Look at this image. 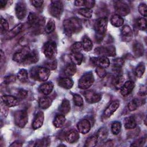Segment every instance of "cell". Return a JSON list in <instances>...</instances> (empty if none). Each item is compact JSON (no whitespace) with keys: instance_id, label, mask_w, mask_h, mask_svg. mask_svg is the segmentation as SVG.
I'll use <instances>...</instances> for the list:
<instances>
[{"instance_id":"52","label":"cell","mask_w":147,"mask_h":147,"mask_svg":"<svg viewBox=\"0 0 147 147\" xmlns=\"http://www.w3.org/2000/svg\"><path fill=\"white\" fill-rule=\"evenodd\" d=\"M4 78H5L4 81L5 84H10V83H14L16 80V77L14 75H12L5 76Z\"/></svg>"},{"instance_id":"42","label":"cell","mask_w":147,"mask_h":147,"mask_svg":"<svg viewBox=\"0 0 147 147\" xmlns=\"http://www.w3.org/2000/svg\"><path fill=\"white\" fill-rule=\"evenodd\" d=\"M136 25L138 29L145 30L146 29V20L144 18H139L136 21Z\"/></svg>"},{"instance_id":"56","label":"cell","mask_w":147,"mask_h":147,"mask_svg":"<svg viewBox=\"0 0 147 147\" xmlns=\"http://www.w3.org/2000/svg\"><path fill=\"white\" fill-rule=\"evenodd\" d=\"M31 2H32V5L34 7H40L43 4L44 1H41V0H37V1H32Z\"/></svg>"},{"instance_id":"33","label":"cell","mask_w":147,"mask_h":147,"mask_svg":"<svg viewBox=\"0 0 147 147\" xmlns=\"http://www.w3.org/2000/svg\"><path fill=\"white\" fill-rule=\"evenodd\" d=\"M76 72V65L74 63H70L68 64L64 69V74L68 77L72 76Z\"/></svg>"},{"instance_id":"10","label":"cell","mask_w":147,"mask_h":147,"mask_svg":"<svg viewBox=\"0 0 147 147\" xmlns=\"http://www.w3.org/2000/svg\"><path fill=\"white\" fill-rule=\"evenodd\" d=\"M116 14L122 17L127 15L130 13V7L125 3L122 1H116L114 4Z\"/></svg>"},{"instance_id":"39","label":"cell","mask_w":147,"mask_h":147,"mask_svg":"<svg viewBox=\"0 0 147 147\" xmlns=\"http://www.w3.org/2000/svg\"><path fill=\"white\" fill-rule=\"evenodd\" d=\"M51 143V140L49 138H43L42 139L37 140L35 144L34 145V146H49Z\"/></svg>"},{"instance_id":"54","label":"cell","mask_w":147,"mask_h":147,"mask_svg":"<svg viewBox=\"0 0 147 147\" xmlns=\"http://www.w3.org/2000/svg\"><path fill=\"white\" fill-rule=\"evenodd\" d=\"M95 1L94 0H86L84 1V6L86 8L91 9L95 5Z\"/></svg>"},{"instance_id":"24","label":"cell","mask_w":147,"mask_h":147,"mask_svg":"<svg viewBox=\"0 0 147 147\" xmlns=\"http://www.w3.org/2000/svg\"><path fill=\"white\" fill-rule=\"evenodd\" d=\"M145 103V100L140 98H135L132 99L128 103V109L130 111H134L138 107L141 106Z\"/></svg>"},{"instance_id":"30","label":"cell","mask_w":147,"mask_h":147,"mask_svg":"<svg viewBox=\"0 0 147 147\" xmlns=\"http://www.w3.org/2000/svg\"><path fill=\"white\" fill-rule=\"evenodd\" d=\"M38 104L41 109H48L52 104V99L48 96H43L39 99Z\"/></svg>"},{"instance_id":"62","label":"cell","mask_w":147,"mask_h":147,"mask_svg":"<svg viewBox=\"0 0 147 147\" xmlns=\"http://www.w3.org/2000/svg\"><path fill=\"white\" fill-rule=\"evenodd\" d=\"M113 145V142L112 141H107L104 145L103 146H111Z\"/></svg>"},{"instance_id":"48","label":"cell","mask_w":147,"mask_h":147,"mask_svg":"<svg viewBox=\"0 0 147 147\" xmlns=\"http://www.w3.org/2000/svg\"><path fill=\"white\" fill-rule=\"evenodd\" d=\"M49 61H47L45 64L46 68L50 69H55L57 67V62L55 59H49Z\"/></svg>"},{"instance_id":"44","label":"cell","mask_w":147,"mask_h":147,"mask_svg":"<svg viewBox=\"0 0 147 147\" xmlns=\"http://www.w3.org/2000/svg\"><path fill=\"white\" fill-rule=\"evenodd\" d=\"M78 13L82 16L86 18H91L92 15V10L87 8L80 9L78 10Z\"/></svg>"},{"instance_id":"32","label":"cell","mask_w":147,"mask_h":147,"mask_svg":"<svg viewBox=\"0 0 147 147\" xmlns=\"http://www.w3.org/2000/svg\"><path fill=\"white\" fill-rule=\"evenodd\" d=\"M122 36L124 38L125 40L129 41L132 36V30L130 27L128 25H125L122 29Z\"/></svg>"},{"instance_id":"8","label":"cell","mask_w":147,"mask_h":147,"mask_svg":"<svg viewBox=\"0 0 147 147\" xmlns=\"http://www.w3.org/2000/svg\"><path fill=\"white\" fill-rule=\"evenodd\" d=\"M31 50L28 46L24 47L21 49L16 52L13 57V60L19 63H24L29 55Z\"/></svg>"},{"instance_id":"5","label":"cell","mask_w":147,"mask_h":147,"mask_svg":"<svg viewBox=\"0 0 147 147\" xmlns=\"http://www.w3.org/2000/svg\"><path fill=\"white\" fill-rule=\"evenodd\" d=\"M42 50L43 53L47 58L48 59H55L57 53V49L56 44L55 42H47L44 45Z\"/></svg>"},{"instance_id":"38","label":"cell","mask_w":147,"mask_h":147,"mask_svg":"<svg viewBox=\"0 0 147 147\" xmlns=\"http://www.w3.org/2000/svg\"><path fill=\"white\" fill-rule=\"evenodd\" d=\"M98 142V138L96 136H92L89 137L85 142L84 146L85 147H94L96 145Z\"/></svg>"},{"instance_id":"55","label":"cell","mask_w":147,"mask_h":147,"mask_svg":"<svg viewBox=\"0 0 147 147\" xmlns=\"http://www.w3.org/2000/svg\"><path fill=\"white\" fill-rule=\"evenodd\" d=\"M123 81V78L121 76H117L114 81V85L117 87H119V86L121 87V85L122 84V83Z\"/></svg>"},{"instance_id":"12","label":"cell","mask_w":147,"mask_h":147,"mask_svg":"<svg viewBox=\"0 0 147 147\" xmlns=\"http://www.w3.org/2000/svg\"><path fill=\"white\" fill-rule=\"evenodd\" d=\"M83 95L87 102L90 103H94L99 102L101 99V95L92 90H88L83 92Z\"/></svg>"},{"instance_id":"29","label":"cell","mask_w":147,"mask_h":147,"mask_svg":"<svg viewBox=\"0 0 147 147\" xmlns=\"http://www.w3.org/2000/svg\"><path fill=\"white\" fill-rule=\"evenodd\" d=\"M70 59L72 63L75 65H80L83 60V55L80 52L72 53L70 55Z\"/></svg>"},{"instance_id":"51","label":"cell","mask_w":147,"mask_h":147,"mask_svg":"<svg viewBox=\"0 0 147 147\" xmlns=\"http://www.w3.org/2000/svg\"><path fill=\"white\" fill-rule=\"evenodd\" d=\"M145 138H141L136 141H135L134 142H133L131 144V146H142L145 143Z\"/></svg>"},{"instance_id":"13","label":"cell","mask_w":147,"mask_h":147,"mask_svg":"<svg viewBox=\"0 0 147 147\" xmlns=\"http://www.w3.org/2000/svg\"><path fill=\"white\" fill-rule=\"evenodd\" d=\"M28 23L32 25H43L44 24V20L42 18H39L37 15L34 13H30L28 17Z\"/></svg>"},{"instance_id":"40","label":"cell","mask_w":147,"mask_h":147,"mask_svg":"<svg viewBox=\"0 0 147 147\" xmlns=\"http://www.w3.org/2000/svg\"><path fill=\"white\" fill-rule=\"evenodd\" d=\"M56 25L54 20L51 19L49 20V21L47 22L46 26L45 28V31L47 33L49 34L53 32L55 29Z\"/></svg>"},{"instance_id":"53","label":"cell","mask_w":147,"mask_h":147,"mask_svg":"<svg viewBox=\"0 0 147 147\" xmlns=\"http://www.w3.org/2000/svg\"><path fill=\"white\" fill-rule=\"evenodd\" d=\"M7 107H8L2 100L1 102V114L4 116H6L7 114Z\"/></svg>"},{"instance_id":"60","label":"cell","mask_w":147,"mask_h":147,"mask_svg":"<svg viewBox=\"0 0 147 147\" xmlns=\"http://www.w3.org/2000/svg\"><path fill=\"white\" fill-rule=\"evenodd\" d=\"M75 5L76 6H81L84 5V1L82 0H77L75 1Z\"/></svg>"},{"instance_id":"34","label":"cell","mask_w":147,"mask_h":147,"mask_svg":"<svg viewBox=\"0 0 147 147\" xmlns=\"http://www.w3.org/2000/svg\"><path fill=\"white\" fill-rule=\"evenodd\" d=\"M111 24L116 27H119L121 26L124 22V20L122 18V17L117 15V14H114L111 18L110 20Z\"/></svg>"},{"instance_id":"6","label":"cell","mask_w":147,"mask_h":147,"mask_svg":"<svg viewBox=\"0 0 147 147\" xmlns=\"http://www.w3.org/2000/svg\"><path fill=\"white\" fill-rule=\"evenodd\" d=\"M94 82V76L91 72L84 74L78 81V87L82 90H86L90 87Z\"/></svg>"},{"instance_id":"36","label":"cell","mask_w":147,"mask_h":147,"mask_svg":"<svg viewBox=\"0 0 147 147\" xmlns=\"http://www.w3.org/2000/svg\"><path fill=\"white\" fill-rule=\"evenodd\" d=\"M17 78L22 83H26L28 80V74L25 69H20L17 74Z\"/></svg>"},{"instance_id":"43","label":"cell","mask_w":147,"mask_h":147,"mask_svg":"<svg viewBox=\"0 0 147 147\" xmlns=\"http://www.w3.org/2000/svg\"><path fill=\"white\" fill-rule=\"evenodd\" d=\"M145 71V66L144 64H141L137 66L135 69V75L137 78H141Z\"/></svg>"},{"instance_id":"7","label":"cell","mask_w":147,"mask_h":147,"mask_svg":"<svg viewBox=\"0 0 147 147\" xmlns=\"http://www.w3.org/2000/svg\"><path fill=\"white\" fill-rule=\"evenodd\" d=\"M14 118L15 124L21 128L24 127L28 122V115L25 110H18L16 111Z\"/></svg>"},{"instance_id":"16","label":"cell","mask_w":147,"mask_h":147,"mask_svg":"<svg viewBox=\"0 0 147 147\" xmlns=\"http://www.w3.org/2000/svg\"><path fill=\"white\" fill-rule=\"evenodd\" d=\"M119 102L118 100H114L107 107L105 110L103 114L106 117H110L119 107Z\"/></svg>"},{"instance_id":"14","label":"cell","mask_w":147,"mask_h":147,"mask_svg":"<svg viewBox=\"0 0 147 147\" xmlns=\"http://www.w3.org/2000/svg\"><path fill=\"white\" fill-rule=\"evenodd\" d=\"M78 131L82 134L87 133L91 129V123L87 119H82L77 124Z\"/></svg>"},{"instance_id":"9","label":"cell","mask_w":147,"mask_h":147,"mask_svg":"<svg viewBox=\"0 0 147 147\" xmlns=\"http://www.w3.org/2000/svg\"><path fill=\"white\" fill-rule=\"evenodd\" d=\"M95 53L101 56H114L116 54L115 48L114 46L99 47L95 48Z\"/></svg>"},{"instance_id":"11","label":"cell","mask_w":147,"mask_h":147,"mask_svg":"<svg viewBox=\"0 0 147 147\" xmlns=\"http://www.w3.org/2000/svg\"><path fill=\"white\" fill-rule=\"evenodd\" d=\"M26 5L23 1H20L17 3L15 7L16 15L18 20H23L26 15Z\"/></svg>"},{"instance_id":"21","label":"cell","mask_w":147,"mask_h":147,"mask_svg":"<svg viewBox=\"0 0 147 147\" xmlns=\"http://www.w3.org/2000/svg\"><path fill=\"white\" fill-rule=\"evenodd\" d=\"M58 85L65 89H70L74 85V81L69 78H60L57 80Z\"/></svg>"},{"instance_id":"57","label":"cell","mask_w":147,"mask_h":147,"mask_svg":"<svg viewBox=\"0 0 147 147\" xmlns=\"http://www.w3.org/2000/svg\"><path fill=\"white\" fill-rule=\"evenodd\" d=\"M18 95L19 98H25L27 96V95H28V92L24 90L21 89V90H20L19 91Z\"/></svg>"},{"instance_id":"61","label":"cell","mask_w":147,"mask_h":147,"mask_svg":"<svg viewBox=\"0 0 147 147\" xmlns=\"http://www.w3.org/2000/svg\"><path fill=\"white\" fill-rule=\"evenodd\" d=\"M7 2V1H6V0H0V7H1V8L4 7L6 6Z\"/></svg>"},{"instance_id":"23","label":"cell","mask_w":147,"mask_h":147,"mask_svg":"<svg viewBox=\"0 0 147 147\" xmlns=\"http://www.w3.org/2000/svg\"><path fill=\"white\" fill-rule=\"evenodd\" d=\"M39 59V55L38 52L36 50L31 51L26 60L23 64H32L37 63Z\"/></svg>"},{"instance_id":"15","label":"cell","mask_w":147,"mask_h":147,"mask_svg":"<svg viewBox=\"0 0 147 147\" xmlns=\"http://www.w3.org/2000/svg\"><path fill=\"white\" fill-rule=\"evenodd\" d=\"M92 61L97 65L103 68L108 67L110 65V61L107 57L100 56L99 57H94L91 59Z\"/></svg>"},{"instance_id":"28","label":"cell","mask_w":147,"mask_h":147,"mask_svg":"<svg viewBox=\"0 0 147 147\" xmlns=\"http://www.w3.org/2000/svg\"><path fill=\"white\" fill-rule=\"evenodd\" d=\"M124 126L126 129H134L137 126V123L134 117L129 116L126 118L124 121Z\"/></svg>"},{"instance_id":"17","label":"cell","mask_w":147,"mask_h":147,"mask_svg":"<svg viewBox=\"0 0 147 147\" xmlns=\"http://www.w3.org/2000/svg\"><path fill=\"white\" fill-rule=\"evenodd\" d=\"M44 120V115L42 111H39L36 115L33 122L32 123V127L33 129H38L41 127L43 124Z\"/></svg>"},{"instance_id":"47","label":"cell","mask_w":147,"mask_h":147,"mask_svg":"<svg viewBox=\"0 0 147 147\" xmlns=\"http://www.w3.org/2000/svg\"><path fill=\"white\" fill-rule=\"evenodd\" d=\"M74 103L77 106H82L83 105V99L82 97L78 94H74L73 96Z\"/></svg>"},{"instance_id":"50","label":"cell","mask_w":147,"mask_h":147,"mask_svg":"<svg viewBox=\"0 0 147 147\" xmlns=\"http://www.w3.org/2000/svg\"><path fill=\"white\" fill-rule=\"evenodd\" d=\"M95 72L97 74V75H98V76L100 78H104L106 75V71L105 68H102L100 67H97L96 68Z\"/></svg>"},{"instance_id":"27","label":"cell","mask_w":147,"mask_h":147,"mask_svg":"<svg viewBox=\"0 0 147 147\" xmlns=\"http://www.w3.org/2000/svg\"><path fill=\"white\" fill-rule=\"evenodd\" d=\"M70 109H71V106H70L69 101L66 99H64L62 101L60 106H59V110L61 114L65 115L69 112Z\"/></svg>"},{"instance_id":"19","label":"cell","mask_w":147,"mask_h":147,"mask_svg":"<svg viewBox=\"0 0 147 147\" xmlns=\"http://www.w3.org/2000/svg\"><path fill=\"white\" fill-rule=\"evenodd\" d=\"M2 100L8 107H14L18 104V100L12 95H6L2 96Z\"/></svg>"},{"instance_id":"18","label":"cell","mask_w":147,"mask_h":147,"mask_svg":"<svg viewBox=\"0 0 147 147\" xmlns=\"http://www.w3.org/2000/svg\"><path fill=\"white\" fill-rule=\"evenodd\" d=\"M134 87V84L132 81H127L121 87V94L124 96H127L131 92Z\"/></svg>"},{"instance_id":"49","label":"cell","mask_w":147,"mask_h":147,"mask_svg":"<svg viewBox=\"0 0 147 147\" xmlns=\"http://www.w3.org/2000/svg\"><path fill=\"white\" fill-rule=\"evenodd\" d=\"M147 6L145 3H141L138 6V11L144 17H146L147 16Z\"/></svg>"},{"instance_id":"3","label":"cell","mask_w":147,"mask_h":147,"mask_svg":"<svg viewBox=\"0 0 147 147\" xmlns=\"http://www.w3.org/2000/svg\"><path fill=\"white\" fill-rule=\"evenodd\" d=\"M48 11L53 17L60 19L63 12V3L60 1H53L48 6Z\"/></svg>"},{"instance_id":"4","label":"cell","mask_w":147,"mask_h":147,"mask_svg":"<svg viewBox=\"0 0 147 147\" xmlns=\"http://www.w3.org/2000/svg\"><path fill=\"white\" fill-rule=\"evenodd\" d=\"M107 22L108 20L107 17H102L96 22L95 29L96 33L97 40H99V41L102 40L107 30Z\"/></svg>"},{"instance_id":"25","label":"cell","mask_w":147,"mask_h":147,"mask_svg":"<svg viewBox=\"0 0 147 147\" xmlns=\"http://www.w3.org/2000/svg\"><path fill=\"white\" fill-rule=\"evenodd\" d=\"M53 89V84L52 82H47L42 84L40 87V91L45 95H48L51 93Z\"/></svg>"},{"instance_id":"45","label":"cell","mask_w":147,"mask_h":147,"mask_svg":"<svg viewBox=\"0 0 147 147\" xmlns=\"http://www.w3.org/2000/svg\"><path fill=\"white\" fill-rule=\"evenodd\" d=\"M9 24L7 21L1 17V32L2 33L6 34L9 31Z\"/></svg>"},{"instance_id":"37","label":"cell","mask_w":147,"mask_h":147,"mask_svg":"<svg viewBox=\"0 0 147 147\" xmlns=\"http://www.w3.org/2000/svg\"><path fill=\"white\" fill-rule=\"evenodd\" d=\"M109 134L108 130L105 127H100L96 133V137L98 138V140H103L105 138H107Z\"/></svg>"},{"instance_id":"58","label":"cell","mask_w":147,"mask_h":147,"mask_svg":"<svg viewBox=\"0 0 147 147\" xmlns=\"http://www.w3.org/2000/svg\"><path fill=\"white\" fill-rule=\"evenodd\" d=\"M115 65L118 67H121L124 64V61L121 59H117L114 61Z\"/></svg>"},{"instance_id":"26","label":"cell","mask_w":147,"mask_h":147,"mask_svg":"<svg viewBox=\"0 0 147 147\" xmlns=\"http://www.w3.org/2000/svg\"><path fill=\"white\" fill-rule=\"evenodd\" d=\"M133 51L136 56H142L144 53V48L143 45L139 42H135L133 46Z\"/></svg>"},{"instance_id":"41","label":"cell","mask_w":147,"mask_h":147,"mask_svg":"<svg viewBox=\"0 0 147 147\" xmlns=\"http://www.w3.org/2000/svg\"><path fill=\"white\" fill-rule=\"evenodd\" d=\"M111 131L114 134H115V135L118 134V133H119V132L121 131V122H118V121L113 122L111 125Z\"/></svg>"},{"instance_id":"1","label":"cell","mask_w":147,"mask_h":147,"mask_svg":"<svg viewBox=\"0 0 147 147\" xmlns=\"http://www.w3.org/2000/svg\"><path fill=\"white\" fill-rule=\"evenodd\" d=\"M63 27L65 33L70 36L73 34L79 33L82 29V24L80 20L72 17L63 21Z\"/></svg>"},{"instance_id":"20","label":"cell","mask_w":147,"mask_h":147,"mask_svg":"<svg viewBox=\"0 0 147 147\" xmlns=\"http://www.w3.org/2000/svg\"><path fill=\"white\" fill-rule=\"evenodd\" d=\"M79 132L75 129H72L68 131L65 136L66 141L70 144L76 142L79 140Z\"/></svg>"},{"instance_id":"2","label":"cell","mask_w":147,"mask_h":147,"mask_svg":"<svg viewBox=\"0 0 147 147\" xmlns=\"http://www.w3.org/2000/svg\"><path fill=\"white\" fill-rule=\"evenodd\" d=\"M50 76V70L46 67H34L31 71V76L35 80L45 82Z\"/></svg>"},{"instance_id":"59","label":"cell","mask_w":147,"mask_h":147,"mask_svg":"<svg viewBox=\"0 0 147 147\" xmlns=\"http://www.w3.org/2000/svg\"><path fill=\"white\" fill-rule=\"evenodd\" d=\"M22 146V142L19 141H16L13 142L11 145H10V146H16V147H18V146Z\"/></svg>"},{"instance_id":"22","label":"cell","mask_w":147,"mask_h":147,"mask_svg":"<svg viewBox=\"0 0 147 147\" xmlns=\"http://www.w3.org/2000/svg\"><path fill=\"white\" fill-rule=\"evenodd\" d=\"M23 28V25L22 24H19L17 25L14 28L9 30L6 34H5V38L6 40H10L16 36L18 34L20 33Z\"/></svg>"},{"instance_id":"31","label":"cell","mask_w":147,"mask_h":147,"mask_svg":"<svg viewBox=\"0 0 147 147\" xmlns=\"http://www.w3.org/2000/svg\"><path fill=\"white\" fill-rule=\"evenodd\" d=\"M65 121V118L63 114H57L54 118L53 124L56 127L59 128L63 126Z\"/></svg>"},{"instance_id":"46","label":"cell","mask_w":147,"mask_h":147,"mask_svg":"<svg viewBox=\"0 0 147 147\" xmlns=\"http://www.w3.org/2000/svg\"><path fill=\"white\" fill-rule=\"evenodd\" d=\"M71 49L72 53L80 52L83 49L82 42H75L74 44L72 45L71 47Z\"/></svg>"},{"instance_id":"35","label":"cell","mask_w":147,"mask_h":147,"mask_svg":"<svg viewBox=\"0 0 147 147\" xmlns=\"http://www.w3.org/2000/svg\"><path fill=\"white\" fill-rule=\"evenodd\" d=\"M82 44L83 49L86 52L90 51L92 48V46H93L92 42L87 37H84L83 38Z\"/></svg>"}]
</instances>
